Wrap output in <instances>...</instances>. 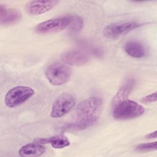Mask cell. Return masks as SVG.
I'll use <instances>...</instances> for the list:
<instances>
[{
	"mask_svg": "<svg viewBox=\"0 0 157 157\" xmlns=\"http://www.w3.org/2000/svg\"><path fill=\"white\" fill-rule=\"evenodd\" d=\"M48 144L55 148H63L70 145V141L63 134H58L48 137Z\"/></svg>",
	"mask_w": 157,
	"mask_h": 157,
	"instance_id": "5bb4252c",
	"label": "cell"
},
{
	"mask_svg": "<svg viewBox=\"0 0 157 157\" xmlns=\"http://www.w3.org/2000/svg\"><path fill=\"white\" fill-rule=\"evenodd\" d=\"M34 90L28 86H17L10 89L5 96V104L7 107H17L33 96Z\"/></svg>",
	"mask_w": 157,
	"mask_h": 157,
	"instance_id": "277c9868",
	"label": "cell"
},
{
	"mask_svg": "<svg viewBox=\"0 0 157 157\" xmlns=\"http://www.w3.org/2000/svg\"><path fill=\"white\" fill-rule=\"evenodd\" d=\"M140 25V23L134 21L115 23L105 26L103 30V34L107 38L114 39L120 37Z\"/></svg>",
	"mask_w": 157,
	"mask_h": 157,
	"instance_id": "52a82bcc",
	"label": "cell"
},
{
	"mask_svg": "<svg viewBox=\"0 0 157 157\" xmlns=\"http://www.w3.org/2000/svg\"><path fill=\"white\" fill-rule=\"evenodd\" d=\"M69 23V16L52 18L39 23L36 26L35 31L41 34L58 33L68 27Z\"/></svg>",
	"mask_w": 157,
	"mask_h": 157,
	"instance_id": "8992f818",
	"label": "cell"
},
{
	"mask_svg": "<svg viewBox=\"0 0 157 157\" xmlns=\"http://www.w3.org/2000/svg\"><path fill=\"white\" fill-rule=\"evenodd\" d=\"M125 52L131 57L141 58L147 56V50L145 46L140 42L136 40L128 41L124 45Z\"/></svg>",
	"mask_w": 157,
	"mask_h": 157,
	"instance_id": "8fae6325",
	"label": "cell"
},
{
	"mask_svg": "<svg viewBox=\"0 0 157 157\" xmlns=\"http://www.w3.org/2000/svg\"><path fill=\"white\" fill-rule=\"evenodd\" d=\"M156 91L154 92L153 93H151L148 96H146L144 98H142L140 99V101L143 103L147 104V103H151L153 102H156L157 100V96H156Z\"/></svg>",
	"mask_w": 157,
	"mask_h": 157,
	"instance_id": "e0dca14e",
	"label": "cell"
},
{
	"mask_svg": "<svg viewBox=\"0 0 157 157\" xmlns=\"http://www.w3.org/2000/svg\"><path fill=\"white\" fill-rule=\"evenodd\" d=\"M69 18L70 23L68 26L69 33L71 34H75L78 33L83 27V19L77 15L69 16Z\"/></svg>",
	"mask_w": 157,
	"mask_h": 157,
	"instance_id": "9a60e30c",
	"label": "cell"
},
{
	"mask_svg": "<svg viewBox=\"0 0 157 157\" xmlns=\"http://www.w3.org/2000/svg\"><path fill=\"white\" fill-rule=\"evenodd\" d=\"M60 58L64 63L72 66H82L89 60L88 55L78 49L66 50L61 54Z\"/></svg>",
	"mask_w": 157,
	"mask_h": 157,
	"instance_id": "ba28073f",
	"label": "cell"
},
{
	"mask_svg": "<svg viewBox=\"0 0 157 157\" xmlns=\"http://www.w3.org/2000/svg\"><path fill=\"white\" fill-rule=\"evenodd\" d=\"M144 112L145 109L142 105L126 99L113 105L112 116L116 120H128L139 117Z\"/></svg>",
	"mask_w": 157,
	"mask_h": 157,
	"instance_id": "7a4b0ae2",
	"label": "cell"
},
{
	"mask_svg": "<svg viewBox=\"0 0 157 157\" xmlns=\"http://www.w3.org/2000/svg\"><path fill=\"white\" fill-rule=\"evenodd\" d=\"M134 83H135V82L134 79H129L128 80H127L122 85V86L119 89L117 94L113 98V105L115 104L116 103L126 99L130 92L132 90Z\"/></svg>",
	"mask_w": 157,
	"mask_h": 157,
	"instance_id": "4fadbf2b",
	"label": "cell"
},
{
	"mask_svg": "<svg viewBox=\"0 0 157 157\" xmlns=\"http://www.w3.org/2000/svg\"><path fill=\"white\" fill-rule=\"evenodd\" d=\"M45 148L42 144L34 142L23 145L18 151L21 156H40L44 153Z\"/></svg>",
	"mask_w": 157,
	"mask_h": 157,
	"instance_id": "7c38bea8",
	"label": "cell"
},
{
	"mask_svg": "<svg viewBox=\"0 0 157 157\" xmlns=\"http://www.w3.org/2000/svg\"><path fill=\"white\" fill-rule=\"evenodd\" d=\"M71 75V68L61 63L52 64L45 72L47 79L54 86H59L64 84L69 80Z\"/></svg>",
	"mask_w": 157,
	"mask_h": 157,
	"instance_id": "3957f363",
	"label": "cell"
},
{
	"mask_svg": "<svg viewBox=\"0 0 157 157\" xmlns=\"http://www.w3.org/2000/svg\"><path fill=\"white\" fill-rule=\"evenodd\" d=\"M102 109L101 98L93 96L81 101L75 111V120L69 124L68 129L82 130L93 125L99 118Z\"/></svg>",
	"mask_w": 157,
	"mask_h": 157,
	"instance_id": "6da1fadb",
	"label": "cell"
},
{
	"mask_svg": "<svg viewBox=\"0 0 157 157\" xmlns=\"http://www.w3.org/2000/svg\"><path fill=\"white\" fill-rule=\"evenodd\" d=\"M58 1H31L26 4V10L31 15H37L52 9Z\"/></svg>",
	"mask_w": 157,
	"mask_h": 157,
	"instance_id": "9c48e42d",
	"label": "cell"
},
{
	"mask_svg": "<svg viewBox=\"0 0 157 157\" xmlns=\"http://www.w3.org/2000/svg\"><path fill=\"white\" fill-rule=\"evenodd\" d=\"M157 148V142L150 143L140 144L135 147V150L139 152H147L153 150H156Z\"/></svg>",
	"mask_w": 157,
	"mask_h": 157,
	"instance_id": "2e32d148",
	"label": "cell"
},
{
	"mask_svg": "<svg viewBox=\"0 0 157 157\" xmlns=\"http://www.w3.org/2000/svg\"><path fill=\"white\" fill-rule=\"evenodd\" d=\"M75 104L73 95L64 93L60 94L53 102L50 116L53 118H59L70 112Z\"/></svg>",
	"mask_w": 157,
	"mask_h": 157,
	"instance_id": "5b68a950",
	"label": "cell"
},
{
	"mask_svg": "<svg viewBox=\"0 0 157 157\" xmlns=\"http://www.w3.org/2000/svg\"><path fill=\"white\" fill-rule=\"evenodd\" d=\"M20 11L15 9L7 8L2 4L0 5V23L2 25L15 24L21 18Z\"/></svg>",
	"mask_w": 157,
	"mask_h": 157,
	"instance_id": "30bf717a",
	"label": "cell"
},
{
	"mask_svg": "<svg viewBox=\"0 0 157 157\" xmlns=\"http://www.w3.org/2000/svg\"><path fill=\"white\" fill-rule=\"evenodd\" d=\"M156 136H157V131H155L154 132L147 134L145 136V137L147 139H155V138H156Z\"/></svg>",
	"mask_w": 157,
	"mask_h": 157,
	"instance_id": "ac0fdd59",
	"label": "cell"
}]
</instances>
